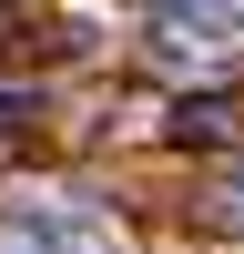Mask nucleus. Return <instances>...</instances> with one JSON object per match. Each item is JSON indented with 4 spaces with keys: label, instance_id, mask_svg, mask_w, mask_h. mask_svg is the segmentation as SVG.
I'll use <instances>...</instances> for the list:
<instances>
[{
    "label": "nucleus",
    "instance_id": "nucleus-1",
    "mask_svg": "<svg viewBox=\"0 0 244 254\" xmlns=\"http://www.w3.org/2000/svg\"><path fill=\"white\" fill-rule=\"evenodd\" d=\"M0 254H122V234L92 214V203L31 193V203H0Z\"/></svg>",
    "mask_w": 244,
    "mask_h": 254
},
{
    "label": "nucleus",
    "instance_id": "nucleus-2",
    "mask_svg": "<svg viewBox=\"0 0 244 254\" xmlns=\"http://www.w3.org/2000/svg\"><path fill=\"white\" fill-rule=\"evenodd\" d=\"M234 20H244V10H203V0H163V10H153V41H163L173 61H224V51H234Z\"/></svg>",
    "mask_w": 244,
    "mask_h": 254
},
{
    "label": "nucleus",
    "instance_id": "nucleus-3",
    "mask_svg": "<svg viewBox=\"0 0 244 254\" xmlns=\"http://www.w3.org/2000/svg\"><path fill=\"white\" fill-rule=\"evenodd\" d=\"M203 10H244V0H203Z\"/></svg>",
    "mask_w": 244,
    "mask_h": 254
},
{
    "label": "nucleus",
    "instance_id": "nucleus-4",
    "mask_svg": "<svg viewBox=\"0 0 244 254\" xmlns=\"http://www.w3.org/2000/svg\"><path fill=\"white\" fill-rule=\"evenodd\" d=\"M224 193H234V203H244V173H234V183H224Z\"/></svg>",
    "mask_w": 244,
    "mask_h": 254
}]
</instances>
